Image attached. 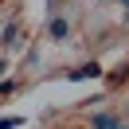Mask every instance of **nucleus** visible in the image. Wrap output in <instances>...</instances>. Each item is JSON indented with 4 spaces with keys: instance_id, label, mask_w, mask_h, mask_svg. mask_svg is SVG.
Returning a JSON list of instances; mask_svg holds the SVG:
<instances>
[{
    "instance_id": "f257e3e1",
    "label": "nucleus",
    "mask_w": 129,
    "mask_h": 129,
    "mask_svg": "<svg viewBox=\"0 0 129 129\" xmlns=\"http://www.w3.org/2000/svg\"><path fill=\"white\" fill-rule=\"evenodd\" d=\"M0 47H4V51H16V47H24V27H20L16 20H8V24H4V35H0Z\"/></svg>"
},
{
    "instance_id": "f03ea898",
    "label": "nucleus",
    "mask_w": 129,
    "mask_h": 129,
    "mask_svg": "<svg viewBox=\"0 0 129 129\" xmlns=\"http://www.w3.org/2000/svg\"><path fill=\"white\" fill-rule=\"evenodd\" d=\"M47 39H51V43H67V39H71V24H67V16H51V20H47Z\"/></svg>"
},
{
    "instance_id": "7ed1b4c3",
    "label": "nucleus",
    "mask_w": 129,
    "mask_h": 129,
    "mask_svg": "<svg viewBox=\"0 0 129 129\" xmlns=\"http://www.w3.org/2000/svg\"><path fill=\"white\" fill-rule=\"evenodd\" d=\"M98 74H102L98 63H82V67H74V71H67V78L71 82H86V78H98Z\"/></svg>"
},
{
    "instance_id": "20e7f679",
    "label": "nucleus",
    "mask_w": 129,
    "mask_h": 129,
    "mask_svg": "<svg viewBox=\"0 0 129 129\" xmlns=\"http://www.w3.org/2000/svg\"><path fill=\"white\" fill-rule=\"evenodd\" d=\"M121 125V117H117V113H90V129H117Z\"/></svg>"
},
{
    "instance_id": "39448f33",
    "label": "nucleus",
    "mask_w": 129,
    "mask_h": 129,
    "mask_svg": "<svg viewBox=\"0 0 129 129\" xmlns=\"http://www.w3.org/2000/svg\"><path fill=\"white\" fill-rule=\"evenodd\" d=\"M12 90H16V82H12V78H4V82H0V98H4V94H12Z\"/></svg>"
},
{
    "instance_id": "423d86ee",
    "label": "nucleus",
    "mask_w": 129,
    "mask_h": 129,
    "mask_svg": "<svg viewBox=\"0 0 129 129\" xmlns=\"http://www.w3.org/2000/svg\"><path fill=\"white\" fill-rule=\"evenodd\" d=\"M20 125V117H0V129H16Z\"/></svg>"
},
{
    "instance_id": "0eeeda50",
    "label": "nucleus",
    "mask_w": 129,
    "mask_h": 129,
    "mask_svg": "<svg viewBox=\"0 0 129 129\" xmlns=\"http://www.w3.org/2000/svg\"><path fill=\"white\" fill-rule=\"evenodd\" d=\"M4 71H8V59H4V55H0V74H4Z\"/></svg>"
},
{
    "instance_id": "6e6552de",
    "label": "nucleus",
    "mask_w": 129,
    "mask_h": 129,
    "mask_svg": "<svg viewBox=\"0 0 129 129\" xmlns=\"http://www.w3.org/2000/svg\"><path fill=\"white\" fill-rule=\"evenodd\" d=\"M121 8H125V16H129V0H121Z\"/></svg>"
},
{
    "instance_id": "1a4fd4ad",
    "label": "nucleus",
    "mask_w": 129,
    "mask_h": 129,
    "mask_svg": "<svg viewBox=\"0 0 129 129\" xmlns=\"http://www.w3.org/2000/svg\"><path fill=\"white\" fill-rule=\"evenodd\" d=\"M117 129H129V125H125V121H121V125H117Z\"/></svg>"
},
{
    "instance_id": "9d476101",
    "label": "nucleus",
    "mask_w": 129,
    "mask_h": 129,
    "mask_svg": "<svg viewBox=\"0 0 129 129\" xmlns=\"http://www.w3.org/2000/svg\"><path fill=\"white\" fill-rule=\"evenodd\" d=\"M47 4H55V0H47Z\"/></svg>"
}]
</instances>
